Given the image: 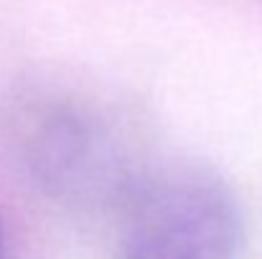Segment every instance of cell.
I'll return each mask as SVG.
<instances>
[{
	"instance_id": "1",
	"label": "cell",
	"mask_w": 262,
	"mask_h": 259,
	"mask_svg": "<svg viewBox=\"0 0 262 259\" xmlns=\"http://www.w3.org/2000/svg\"><path fill=\"white\" fill-rule=\"evenodd\" d=\"M242 242L234 191L201 163L140 168L115 201L117 259H239Z\"/></svg>"
}]
</instances>
